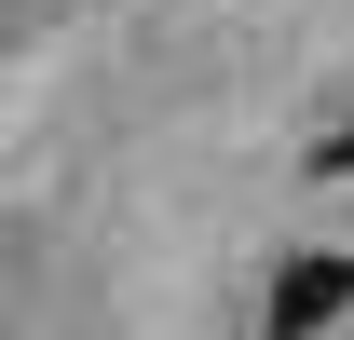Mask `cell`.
Segmentation results:
<instances>
[{
    "label": "cell",
    "mask_w": 354,
    "mask_h": 340,
    "mask_svg": "<svg viewBox=\"0 0 354 340\" xmlns=\"http://www.w3.org/2000/svg\"><path fill=\"white\" fill-rule=\"evenodd\" d=\"M341 313H354V258H300L272 286V340H313V327H341Z\"/></svg>",
    "instance_id": "obj_1"
},
{
    "label": "cell",
    "mask_w": 354,
    "mask_h": 340,
    "mask_svg": "<svg viewBox=\"0 0 354 340\" xmlns=\"http://www.w3.org/2000/svg\"><path fill=\"white\" fill-rule=\"evenodd\" d=\"M313 164H327V177H354V123H341V136H327V150H313Z\"/></svg>",
    "instance_id": "obj_2"
}]
</instances>
